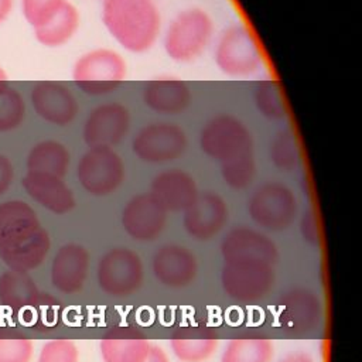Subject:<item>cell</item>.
Segmentation results:
<instances>
[{
	"mask_svg": "<svg viewBox=\"0 0 362 362\" xmlns=\"http://www.w3.org/2000/svg\"><path fill=\"white\" fill-rule=\"evenodd\" d=\"M89 272V253L78 243L61 246L51 264V281L64 294L82 290Z\"/></svg>",
	"mask_w": 362,
	"mask_h": 362,
	"instance_id": "18",
	"label": "cell"
},
{
	"mask_svg": "<svg viewBox=\"0 0 362 362\" xmlns=\"http://www.w3.org/2000/svg\"><path fill=\"white\" fill-rule=\"evenodd\" d=\"M71 156L68 148L55 140L37 143L27 156V171L49 174L64 178L69 168Z\"/></svg>",
	"mask_w": 362,
	"mask_h": 362,
	"instance_id": "27",
	"label": "cell"
},
{
	"mask_svg": "<svg viewBox=\"0 0 362 362\" xmlns=\"http://www.w3.org/2000/svg\"><path fill=\"white\" fill-rule=\"evenodd\" d=\"M167 223V211L150 195L139 194L127 201L122 211V226L134 240L157 239Z\"/></svg>",
	"mask_w": 362,
	"mask_h": 362,
	"instance_id": "14",
	"label": "cell"
},
{
	"mask_svg": "<svg viewBox=\"0 0 362 362\" xmlns=\"http://www.w3.org/2000/svg\"><path fill=\"white\" fill-rule=\"evenodd\" d=\"M21 313L28 314L30 322L47 328L54 325L58 320V303L52 297L38 296L37 300Z\"/></svg>",
	"mask_w": 362,
	"mask_h": 362,
	"instance_id": "37",
	"label": "cell"
},
{
	"mask_svg": "<svg viewBox=\"0 0 362 362\" xmlns=\"http://www.w3.org/2000/svg\"><path fill=\"white\" fill-rule=\"evenodd\" d=\"M273 341L263 335H240L232 338L221 356V362H272Z\"/></svg>",
	"mask_w": 362,
	"mask_h": 362,
	"instance_id": "29",
	"label": "cell"
},
{
	"mask_svg": "<svg viewBox=\"0 0 362 362\" xmlns=\"http://www.w3.org/2000/svg\"><path fill=\"white\" fill-rule=\"evenodd\" d=\"M100 20L110 37L133 54L151 49L161 30L160 10L153 0H100Z\"/></svg>",
	"mask_w": 362,
	"mask_h": 362,
	"instance_id": "1",
	"label": "cell"
},
{
	"mask_svg": "<svg viewBox=\"0 0 362 362\" xmlns=\"http://www.w3.org/2000/svg\"><path fill=\"white\" fill-rule=\"evenodd\" d=\"M170 346L181 362H205L218 348V335L205 325L184 327L171 337Z\"/></svg>",
	"mask_w": 362,
	"mask_h": 362,
	"instance_id": "24",
	"label": "cell"
},
{
	"mask_svg": "<svg viewBox=\"0 0 362 362\" xmlns=\"http://www.w3.org/2000/svg\"><path fill=\"white\" fill-rule=\"evenodd\" d=\"M21 182L35 202L57 215H64L75 206L74 192L61 177L27 171Z\"/></svg>",
	"mask_w": 362,
	"mask_h": 362,
	"instance_id": "21",
	"label": "cell"
},
{
	"mask_svg": "<svg viewBox=\"0 0 362 362\" xmlns=\"http://www.w3.org/2000/svg\"><path fill=\"white\" fill-rule=\"evenodd\" d=\"M79 351L74 341L66 338L51 339L41 348L38 362H78Z\"/></svg>",
	"mask_w": 362,
	"mask_h": 362,
	"instance_id": "36",
	"label": "cell"
},
{
	"mask_svg": "<svg viewBox=\"0 0 362 362\" xmlns=\"http://www.w3.org/2000/svg\"><path fill=\"white\" fill-rule=\"evenodd\" d=\"M214 35V21L201 7H188L177 13L165 28L163 47L167 57L187 64L199 58Z\"/></svg>",
	"mask_w": 362,
	"mask_h": 362,
	"instance_id": "2",
	"label": "cell"
},
{
	"mask_svg": "<svg viewBox=\"0 0 362 362\" xmlns=\"http://www.w3.org/2000/svg\"><path fill=\"white\" fill-rule=\"evenodd\" d=\"M221 253L225 262L255 260L274 266L279 260L276 243L264 233L239 226L226 233L221 243Z\"/></svg>",
	"mask_w": 362,
	"mask_h": 362,
	"instance_id": "16",
	"label": "cell"
},
{
	"mask_svg": "<svg viewBox=\"0 0 362 362\" xmlns=\"http://www.w3.org/2000/svg\"><path fill=\"white\" fill-rule=\"evenodd\" d=\"M156 279L165 287L181 288L189 286L198 273L197 257L185 246L163 245L151 262Z\"/></svg>",
	"mask_w": 362,
	"mask_h": 362,
	"instance_id": "17",
	"label": "cell"
},
{
	"mask_svg": "<svg viewBox=\"0 0 362 362\" xmlns=\"http://www.w3.org/2000/svg\"><path fill=\"white\" fill-rule=\"evenodd\" d=\"M102 291L115 298L134 294L143 284L144 269L140 256L127 247H115L106 252L96 270Z\"/></svg>",
	"mask_w": 362,
	"mask_h": 362,
	"instance_id": "7",
	"label": "cell"
},
{
	"mask_svg": "<svg viewBox=\"0 0 362 362\" xmlns=\"http://www.w3.org/2000/svg\"><path fill=\"white\" fill-rule=\"evenodd\" d=\"M188 146L185 132L171 122H153L143 126L132 140L134 156L144 163L163 164L180 158Z\"/></svg>",
	"mask_w": 362,
	"mask_h": 362,
	"instance_id": "10",
	"label": "cell"
},
{
	"mask_svg": "<svg viewBox=\"0 0 362 362\" xmlns=\"http://www.w3.org/2000/svg\"><path fill=\"white\" fill-rule=\"evenodd\" d=\"M253 100L257 112L270 120H281L288 113L284 89L277 79L267 78L256 83Z\"/></svg>",
	"mask_w": 362,
	"mask_h": 362,
	"instance_id": "30",
	"label": "cell"
},
{
	"mask_svg": "<svg viewBox=\"0 0 362 362\" xmlns=\"http://www.w3.org/2000/svg\"><path fill=\"white\" fill-rule=\"evenodd\" d=\"M31 105L42 120L55 126H68L79 112L75 95L58 81L37 82L31 90Z\"/></svg>",
	"mask_w": 362,
	"mask_h": 362,
	"instance_id": "15",
	"label": "cell"
},
{
	"mask_svg": "<svg viewBox=\"0 0 362 362\" xmlns=\"http://www.w3.org/2000/svg\"><path fill=\"white\" fill-rule=\"evenodd\" d=\"M130 112L117 102L102 103L86 116L82 137L89 148L117 146L129 133Z\"/></svg>",
	"mask_w": 362,
	"mask_h": 362,
	"instance_id": "11",
	"label": "cell"
},
{
	"mask_svg": "<svg viewBox=\"0 0 362 362\" xmlns=\"http://www.w3.org/2000/svg\"><path fill=\"white\" fill-rule=\"evenodd\" d=\"M321 317V301L310 288L294 287L279 298L277 320L286 332L294 335L313 332L320 325Z\"/></svg>",
	"mask_w": 362,
	"mask_h": 362,
	"instance_id": "12",
	"label": "cell"
},
{
	"mask_svg": "<svg viewBox=\"0 0 362 362\" xmlns=\"http://www.w3.org/2000/svg\"><path fill=\"white\" fill-rule=\"evenodd\" d=\"M13 8V0H0V24L8 17Z\"/></svg>",
	"mask_w": 362,
	"mask_h": 362,
	"instance_id": "42",
	"label": "cell"
},
{
	"mask_svg": "<svg viewBox=\"0 0 362 362\" xmlns=\"http://www.w3.org/2000/svg\"><path fill=\"white\" fill-rule=\"evenodd\" d=\"M195 180L182 170L158 173L150 185V195L167 212H184L198 195Z\"/></svg>",
	"mask_w": 362,
	"mask_h": 362,
	"instance_id": "19",
	"label": "cell"
},
{
	"mask_svg": "<svg viewBox=\"0 0 362 362\" xmlns=\"http://www.w3.org/2000/svg\"><path fill=\"white\" fill-rule=\"evenodd\" d=\"M256 174L255 154H243L221 163V175L223 182L233 189L247 188Z\"/></svg>",
	"mask_w": 362,
	"mask_h": 362,
	"instance_id": "32",
	"label": "cell"
},
{
	"mask_svg": "<svg viewBox=\"0 0 362 362\" xmlns=\"http://www.w3.org/2000/svg\"><path fill=\"white\" fill-rule=\"evenodd\" d=\"M122 157L107 147L88 148L79 158L76 177L82 188L95 197L113 194L124 181Z\"/></svg>",
	"mask_w": 362,
	"mask_h": 362,
	"instance_id": "9",
	"label": "cell"
},
{
	"mask_svg": "<svg viewBox=\"0 0 362 362\" xmlns=\"http://www.w3.org/2000/svg\"><path fill=\"white\" fill-rule=\"evenodd\" d=\"M274 281V266L263 262H225L221 272V283L226 296L242 303L264 298L273 290Z\"/></svg>",
	"mask_w": 362,
	"mask_h": 362,
	"instance_id": "8",
	"label": "cell"
},
{
	"mask_svg": "<svg viewBox=\"0 0 362 362\" xmlns=\"http://www.w3.org/2000/svg\"><path fill=\"white\" fill-rule=\"evenodd\" d=\"M269 157L273 165L280 171L290 173L296 170L301 158L300 141L296 132L291 129L279 130L270 140Z\"/></svg>",
	"mask_w": 362,
	"mask_h": 362,
	"instance_id": "31",
	"label": "cell"
},
{
	"mask_svg": "<svg viewBox=\"0 0 362 362\" xmlns=\"http://www.w3.org/2000/svg\"><path fill=\"white\" fill-rule=\"evenodd\" d=\"M279 362H315V361L305 352H293L286 355Z\"/></svg>",
	"mask_w": 362,
	"mask_h": 362,
	"instance_id": "41",
	"label": "cell"
},
{
	"mask_svg": "<svg viewBox=\"0 0 362 362\" xmlns=\"http://www.w3.org/2000/svg\"><path fill=\"white\" fill-rule=\"evenodd\" d=\"M144 105L158 115H178L191 103V90L185 81L158 76L147 81L141 93Z\"/></svg>",
	"mask_w": 362,
	"mask_h": 362,
	"instance_id": "20",
	"label": "cell"
},
{
	"mask_svg": "<svg viewBox=\"0 0 362 362\" xmlns=\"http://www.w3.org/2000/svg\"><path fill=\"white\" fill-rule=\"evenodd\" d=\"M65 0H21L24 18L33 28H38L48 23Z\"/></svg>",
	"mask_w": 362,
	"mask_h": 362,
	"instance_id": "35",
	"label": "cell"
},
{
	"mask_svg": "<svg viewBox=\"0 0 362 362\" xmlns=\"http://www.w3.org/2000/svg\"><path fill=\"white\" fill-rule=\"evenodd\" d=\"M41 223L35 211L24 201L0 204V249H11L33 236Z\"/></svg>",
	"mask_w": 362,
	"mask_h": 362,
	"instance_id": "22",
	"label": "cell"
},
{
	"mask_svg": "<svg viewBox=\"0 0 362 362\" xmlns=\"http://www.w3.org/2000/svg\"><path fill=\"white\" fill-rule=\"evenodd\" d=\"M143 362H170V358L161 346L151 344L150 351Z\"/></svg>",
	"mask_w": 362,
	"mask_h": 362,
	"instance_id": "40",
	"label": "cell"
},
{
	"mask_svg": "<svg viewBox=\"0 0 362 362\" xmlns=\"http://www.w3.org/2000/svg\"><path fill=\"white\" fill-rule=\"evenodd\" d=\"M126 74V59L110 48H95L82 54L72 68L74 82L90 96L115 92L124 81Z\"/></svg>",
	"mask_w": 362,
	"mask_h": 362,
	"instance_id": "3",
	"label": "cell"
},
{
	"mask_svg": "<svg viewBox=\"0 0 362 362\" xmlns=\"http://www.w3.org/2000/svg\"><path fill=\"white\" fill-rule=\"evenodd\" d=\"M8 88V78L7 74L4 72V69L0 66V95Z\"/></svg>",
	"mask_w": 362,
	"mask_h": 362,
	"instance_id": "43",
	"label": "cell"
},
{
	"mask_svg": "<svg viewBox=\"0 0 362 362\" xmlns=\"http://www.w3.org/2000/svg\"><path fill=\"white\" fill-rule=\"evenodd\" d=\"M151 342L140 331L130 327H119L107 332L99 344L103 362H143Z\"/></svg>",
	"mask_w": 362,
	"mask_h": 362,
	"instance_id": "23",
	"label": "cell"
},
{
	"mask_svg": "<svg viewBox=\"0 0 362 362\" xmlns=\"http://www.w3.org/2000/svg\"><path fill=\"white\" fill-rule=\"evenodd\" d=\"M300 232L305 242H308L313 246H318L321 240V232H320V223L318 216L314 211H307L303 214L300 221Z\"/></svg>",
	"mask_w": 362,
	"mask_h": 362,
	"instance_id": "38",
	"label": "cell"
},
{
	"mask_svg": "<svg viewBox=\"0 0 362 362\" xmlns=\"http://www.w3.org/2000/svg\"><path fill=\"white\" fill-rule=\"evenodd\" d=\"M199 147L208 157L221 164L253 153V137L240 119L232 115H219L202 126Z\"/></svg>",
	"mask_w": 362,
	"mask_h": 362,
	"instance_id": "5",
	"label": "cell"
},
{
	"mask_svg": "<svg viewBox=\"0 0 362 362\" xmlns=\"http://www.w3.org/2000/svg\"><path fill=\"white\" fill-rule=\"evenodd\" d=\"M13 181V165L10 160L0 154V195L4 194Z\"/></svg>",
	"mask_w": 362,
	"mask_h": 362,
	"instance_id": "39",
	"label": "cell"
},
{
	"mask_svg": "<svg viewBox=\"0 0 362 362\" xmlns=\"http://www.w3.org/2000/svg\"><path fill=\"white\" fill-rule=\"evenodd\" d=\"M298 204L294 192L281 182H266L257 187L249 201L252 221L267 230H284L296 219Z\"/></svg>",
	"mask_w": 362,
	"mask_h": 362,
	"instance_id": "6",
	"label": "cell"
},
{
	"mask_svg": "<svg viewBox=\"0 0 362 362\" xmlns=\"http://www.w3.org/2000/svg\"><path fill=\"white\" fill-rule=\"evenodd\" d=\"M30 338L16 334H0V362H30L33 356Z\"/></svg>",
	"mask_w": 362,
	"mask_h": 362,
	"instance_id": "34",
	"label": "cell"
},
{
	"mask_svg": "<svg viewBox=\"0 0 362 362\" xmlns=\"http://www.w3.org/2000/svg\"><path fill=\"white\" fill-rule=\"evenodd\" d=\"M40 296L37 286L27 272H6L0 277V303L14 311H23L30 307Z\"/></svg>",
	"mask_w": 362,
	"mask_h": 362,
	"instance_id": "28",
	"label": "cell"
},
{
	"mask_svg": "<svg viewBox=\"0 0 362 362\" xmlns=\"http://www.w3.org/2000/svg\"><path fill=\"white\" fill-rule=\"evenodd\" d=\"M81 23L79 10L69 1L61 6L57 14L44 25L34 28L35 40L48 48H57L66 44L78 31Z\"/></svg>",
	"mask_w": 362,
	"mask_h": 362,
	"instance_id": "26",
	"label": "cell"
},
{
	"mask_svg": "<svg viewBox=\"0 0 362 362\" xmlns=\"http://www.w3.org/2000/svg\"><path fill=\"white\" fill-rule=\"evenodd\" d=\"M229 209L225 199L212 191L198 192L192 204L184 211L182 225L195 240L215 238L226 225Z\"/></svg>",
	"mask_w": 362,
	"mask_h": 362,
	"instance_id": "13",
	"label": "cell"
},
{
	"mask_svg": "<svg viewBox=\"0 0 362 362\" xmlns=\"http://www.w3.org/2000/svg\"><path fill=\"white\" fill-rule=\"evenodd\" d=\"M214 61L226 76L243 78L259 71L263 55L253 33L242 24H235L219 35L214 49Z\"/></svg>",
	"mask_w": 362,
	"mask_h": 362,
	"instance_id": "4",
	"label": "cell"
},
{
	"mask_svg": "<svg viewBox=\"0 0 362 362\" xmlns=\"http://www.w3.org/2000/svg\"><path fill=\"white\" fill-rule=\"evenodd\" d=\"M25 105L23 96L13 88H7L0 95V132L18 127L24 119Z\"/></svg>",
	"mask_w": 362,
	"mask_h": 362,
	"instance_id": "33",
	"label": "cell"
},
{
	"mask_svg": "<svg viewBox=\"0 0 362 362\" xmlns=\"http://www.w3.org/2000/svg\"><path fill=\"white\" fill-rule=\"evenodd\" d=\"M48 232L41 226L33 236L11 249H0V259L13 270L28 272L40 266L49 250Z\"/></svg>",
	"mask_w": 362,
	"mask_h": 362,
	"instance_id": "25",
	"label": "cell"
}]
</instances>
